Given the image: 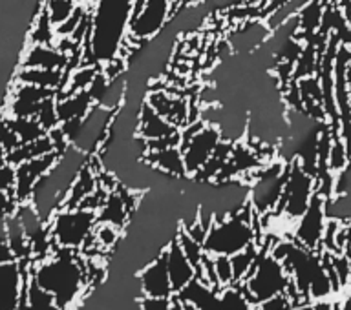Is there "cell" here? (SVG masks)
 Wrapping results in <instances>:
<instances>
[{"label":"cell","mask_w":351,"mask_h":310,"mask_svg":"<svg viewBox=\"0 0 351 310\" xmlns=\"http://www.w3.org/2000/svg\"><path fill=\"white\" fill-rule=\"evenodd\" d=\"M86 261L75 256L73 248L57 246L51 240V252L44 261H32V278L35 283L53 296L55 307L66 310L86 287Z\"/></svg>","instance_id":"obj_1"},{"label":"cell","mask_w":351,"mask_h":310,"mask_svg":"<svg viewBox=\"0 0 351 310\" xmlns=\"http://www.w3.org/2000/svg\"><path fill=\"white\" fill-rule=\"evenodd\" d=\"M322 205L324 197L318 196L317 192H315L311 196V199H309V205H307L306 212L296 219L298 224H296L295 230L296 243L304 246V248H307V250L317 252V254L322 252L320 240H322L324 223H326V216H324Z\"/></svg>","instance_id":"obj_6"},{"label":"cell","mask_w":351,"mask_h":310,"mask_svg":"<svg viewBox=\"0 0 351 310\" xmlns=\"http://www.w3.org/2000/svg\"><path fill=\"white\" fill-rule=\"evenodd\" d=\"M139 287L143 296L147 298H170L174 294L170 287L165 248L150 265H147V268H143V272L139 274Z\"/></svg>","instance_id":"obj_7"},{"label":"cell","mask_w":351,"mask_h":310,"mask_svg":"<svg viewBox=\"0 0 351 310\" xmlns=\"http://www.w3.org/2000/svg\"><path fill=\"white\" fill-rule=\"evenodd\" d=\"M324 216L326 219H333L342 224H348L350 221V196H329L324 199Z\"/></svg>","instance_id":"obj_16"},{"label":"cell","mask_w":351,"mask_h":310,"mask_svg":"<svg viewBox=\"0 0 351 310\" xmlns=\"http://www.w3.org/2000/svg\"><path fill=\"white\" fill-rule=\"evenodd\" d=\"M331 263H333L340 287H348V281H350V256L348 254H331Z\"/></svg>","instance_id":"obj_22"},{"label":"cell","mask_w":351,"mask_h":310,"mask_svg":"<svg viewBox=\"0 0 351 310\" xmlns=\"http://www.w3.org/2000/svg\"><path fill=\"white\" fill-rule=\"evenodd\" d=\"M291 310H313V309H311V303H306V305L295 307V309H291Z\"/></svg>","instance_id":"obj_28"},{"label":"cell","mask_w":351,"mask_h":310,"mask_svg":"<svg viewBox=\"0 0 351 310\" xmlns=\"http://www.w3.org/2000/svg\"><path fill=\"white\" fill-rule=\"evenodd\" d=\"M313 310H331L333 309V301H326V300H318L311 303Z\"/></svg>","instance_id":"obj_26"},{"label":"cell","mask_w":351,"mask_h":310,"mask_svg":"<svg viewBox=\"0 0 351 310\" xmlns=\"http://www.w3.org/2000/svg\"><path fill=\"white\" fill-rule=\"evenodd\" d=\"M256 254H258V246L254 245V241H252V243H249L243 250L236 252V254L229 256L230 268H232V283L241 281V279L245 278L247 272L251 270L252 263H254V259H256Z\"/></svg>","instance_id":"obj_15"},{"label":"cell","mask_w":351,"mask_h":310,"mask_svg":"<svg viewBox=\"0 0 351 310\" xmlns=\"http://www.w3.org/2000/svg\"><path fill=\"white\" fill-rule=\"evenodd\" d=\"M134 0H97L90 13V33L81 44L90 51L93 64L108 62L119 55L128 35Z\"/></svg>","instance_id":"obj_2"},{"label":"cell","mask_w":351,"mask_h":310,"mask_svg":"<svg viewBox=\"0 0 351 310\" xmlns=\"http://www.w3.org/2000/svg\"><path fill=\"white\" fill-rule=\"evenodd\" d=\"M68 55L53 46L29 44V49L22 59V68H43V70H66Z\"/></svg>","instance_id":"obj_9"},{"label":"cell","mask_w":351,"mask_h":310,"mask_svg":"<svg viewBox=\"0 0 351 310\" xmlns=\"http://www.w3.org/2000/svg\"><path fill=\"white\" fill-rule=\"evenodd\" d=\"M55 38V26L49 21L48 13L43 10H38L37 18L29 24V44H38V46H53Z\"/></svg>","instance_id":"obj_14"},{"label":"cell","mask_w":351,"mask_h":310,"mask_svg":"<svg viewBox=\"0 0 351 310\" xmlns=\"http://www.w3.org/2000/svg\"><path fill=\"white\" fill-rule=\"evenodd\" d=\"M27 310H59L55 307L53 296L40 289L33 278H29V285H27Z\"/></svg>","instance_id":"obj_17"},{"label":"cell","mask_w":351,"mask_h":310,"mask_svg":"<svg viewBox=\"0 0 351 310\" xmlns=\"http://www.w3.org/2000/svg\"><path fill=\"white\" fill-rule=\"evenodd\" d=\"M214 261V272L218 278L219 287H229L232 283V268H230L229 256H213Z\"/></svg>","instance_id":"obj_21"},{"label":"cell","mask_w":351,"mask_h":310,"mask_svg":"<svg viewBox=\"0 0 351 310\" xmlns=\"http://www.w3.org/2000/svg\"><path fill=\"white\" fill-rule=\"evenodd\" d=\"M75 4L77 0H46L43 4V10L48 13L51 24L59 26L60 22H64L71 15Z\"/></svg>","instance_id":"obj_18"},{"label":"cell","mask_w":351,"mask_h":310,"mask_svg":"<svg viewBox=\"0 0 351 310\" xmlns=\"http://www.w3.org/2000/svg\"><path fill=\"white\" fill-rule=\"evenodd\" d=\"M130 221V214L126 212L125 203L117 194V190L108 192V196L104 199L103 207L97 210V223H106L115 227L117 230L126 229V224Z\"/></svg>","instance_id":"obj_13"},{"label":"cell","mask_w":351,"mask_h":310,"mask_svg":"<svg viewBox=\"0 0 351 310\" xmlns=\"http://www.w3.org/2000/svg\"><path fill=\"white\" fill-rule=\"evenodd\" d=\"M93 234H95V241L97 245L104 250H110L117 245V241L121 240V230H117L112 224L106 223H97L95 229H93Z\"/></svg>","instance_id":"obj_20"},{"label":"cell","mask_w":351,"mask_h":310,"mask_svg":"<svg viewBox=\"0 0 351 310\" xmlns=\"http://www.w3.org/2000/svg\"><path fill=\"white\" fill-rule=\"evenodd\" d=\"M165 252H167V270H169L170 287H172V292L178 294L194 278V267L186 261L185 254L178 245L176 237L170 241Z\"/></svg>","instance_id":"obj_8"},{"label":"cell","mask_w":351,"mask_h":310,"mask_svg":"<svg viewBox=\"0 0 351 310\" xmlns=\"http://www.w3.org/2000/svg\"><path fill=\"white\" fill-rule=\"evenodd\" d=\"M260 310H291L293 305H291V300L284 292H280V294H274L273 298H269V300L262 301L260 305H258Z\"/></svg>","instance_id":"obj_23"},{"label":"cell","mask_w":351,"mask_h":310,"mask_svg":"<svg viewBox=\"0 0 351 310\" xmlns=\"http://www.w3.org/2000/svg\"><path fill=\"white\" fill-rule=\"evenodd\" d=\"M178 130L180 128L172 126L169 120H165L161 115L156 114L147 103L141 104V108H139V120H137V135L143 137L145 141L170 135V133H174Z\"/></svg>","instance_id":"obj_11"},{"label":"cell","mask_w":351,"mask_h":310,"mask_svg":"<svg viewBox=\"0 0 351 310\" xmlns=\"http://www.w3.org/2000/svg\"><path fill=\"white\" fill-rule=\"evenodd\" d=\"M49 235L59 246L81 248L82 241L97 224V212L82 208H60L49 221Z\"/></svg>","instance_id":"obj_4"},{"label":"cell","mask_w":351,"mask_h":310,"mask_svg":"<svg viewBox=\"0 0 351 310\" xmlns=\"http://www.w3.org/2000/svg\"><path fill=\"white\" fill-rule=\"evenodd\" d=\"M141 310H170V298H147L143 296Z\"/></svg>","instance_id":"obj_24"},{"label":"cell","mask_w":351,"mask_h":310,"mask_svg":"<svg viewBox=\"0 0 351 310\" xmlns=\"http://www.w3.org/2000/svg\"><path fill=\"white\" fill-rule=\"evenodd\" d=\"M219 141H221V135H219L218 128L214 125L203 122L202 128L191 139L181 142L180 152L181 157H183V164H185L186 175H194L203 164L207 163V159L210 157V153L214 152V148Z\"/></svg>","instance_id":"obj_5"},{"label":"cell","mask_w":351,"mask_h":310,"mask_svg":"<svg viewBox=\"0 0 351 310\" xmlns=\"http://www.w3.org/2000/svg\"><path fill=\"white\" fill-rule=\"evenodd\" d=\"M170 310H185L183 303L178 300V296H176V294L170 296Z\"/></svg>","instance_id":"obj_27"},{"label":"cell","mask_w":351,"mask_h":310,"mask_svg":"<svg viewBox=\"0 0 351 310\" xmlns=\"http://www.w3.org/2000/svg\"><path fill=\"white\" fill-rule=\"evenodd\" d=\"M145 163L150 164L154 170H158L163 175L169 177H185V164L181 157L180 148H165L159 152H147L145 153Z\"/></svg>","instance_id":"obj_12"},{"label":"cell","mask_w":351,"mask_h":310,"mask_svg":"<svg viewBox=\"0 0 351 310\" xmlns=\"http://www.w3.org/2000/svg\"><path fill=\"white\" fill-rule=\"evenodd\" d=\"M252 214L254 210L247 199L234 214H229L221 221H214L203 241V252H207L208 256H232L243 250L254 241L251 229Z\"/></svg>","instance_id":"obj_3"},{"label":"cell","mask_w":351,"mask_h":310,"mask_svg":"<svg viewBox=\"0 0 351 310\" xmlns=\"http://www.w3.org/2000/svg\"><path fill=\"white\" fill-rule=\"evenodd\" d=\"M176 240H178V245H180V248L183 250V254H185L186 261L196 268L197 265H199V261H202V254H203L202 245L196 243L192 237H189V234H186L185 230H180L178 235H176Z\"/></svg>","instance_id":"obj_19"},{"label":"cell","mask_w":351,"mask_h":310,"mask_svg":"<svg viewBox=\"0 0 351 310\" xmlns=\"http://www.w3.org/2000/svg\"><path fill=\"white\" fill-rule=\"evenodd\" d=\"M21 292V272L16 261L0 263V310H16Z\"/></svg>","instance_id":"obj_10"},{"label":"cell","mask_w":351,"mask_h":310,"mask_svg":"<svg viewBox=\"0 0 351 310\" xmlns=\"http://www.w3.org/2000/svg\"><path fill=\"white\" fill-rule=\"evenodd\" d=\"M16 261L15 254L11 252L8 241H0V263H13Z\"/></svg>","instance_id":"obj_25"}]
</instances>
